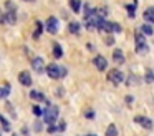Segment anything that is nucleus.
Listing matches in <instances>:
<instances>
[{"mask_svg": "<svg viewBox=\"0 0 154 136\" xmlns=\"http://www.w3.org/2000/svg\"><path fill=\"white\" fill-rule=\"evenodd\" d=\"M47 73H48V76H50V78L57 80V78H61V76L66 75V68H63V66H58V65H55V63H51V65L47 66Z\"/></svg>", "mask_w": 154, "mask_h": 136, "instance_id": "1", "label": "nucleus"}, {"mask_svg": "<svg viewBox=\"0 0 154 136\" xmlns=\"http://www.w3.org/2000/svg\"><path fill=\"white\" fill-rule=\"evenodd\" d=\"M134 40H136V53H139V55L147 53V43H146V40H144V35L139 30L134 33Z\"/></svg>", "mask_w": 154, "mask_h": 136, "instance_id": "2", "label": "nucleus"}, {"mask_svg": "<svg viewBox=\"0 0 154 136\" xmlns=\"http://www.w3.org/2000/svg\"><path fill=\"white\" fill-rule=\"evenodd\" d=\"M43 116H45V121H47L48 125H53L58 118V108L57 106H50L47 111H43Z\"/></svg>", "mask_w": 154, "mask_h": 136, "instance_id": "3", "label": "nucleus"}, {"mask_svg": "<svg viewBox=\"0 0 154 136\" xmlns=\"http://www.w3.org/2000/svg\"><path fill=\"white\" fill-rule=\"evenodd\" d=\"M108 80H109L113 85H119V83L124 80V75L119 71V70H111V71L108 73Z\"/></svg>", "mask_w": 154, "mask_h": 136, "instance_id": "4", "label": "nucleus"}, {"mask_svg": "<svg viewBox=\"0 0 154 136\" xmlns=\"http://www.w3.org/2000/svg\"><path fill=\"white\" fill-rule=\"evenodd\" d=\"M32 66H33V70L37 73H43L45 70V62H43V58H40V56H37V58H33L32 60Z\"/></svg>", "mask_w": 154, "mask_h": 136, "instance_id": "5", "label": "nucleus"}, {"mask_svg": "<svg viewBox=\"0 0 154 136\" xmlns=\"http://www.w3.org/2000/svg\"><path fill=\"white\" fill-rule=\"evenodd\" d=\"M134 121L137 123V125H141L143 128L146 129H152V121H151L149 118H146V116H134Z\"/></svg>", "mask_w": 154, "mask_h": 136, "instance_id": "6", "label": "nucleus"}, {"mask_svg": "<svg viewBox=\"0 0 154 136\" xmlns=\"http://www.w3.org/2000/svg\"><path fill=\"white\" fill-rule=\"evenodd\" d=\"M47 32H50V33L58 32V20L55 18V17H50V18L47 20Z\"/></svg>", "mask_w": 154, "mask_h": 136, "instance_id": "7", "label": "nucleus"}, {"mask_svg": "<svg viewBox=\"0 0 154 136\" xmlns=\"http://www.w3.org/2000/svg\"><path fill=\"white\" fill-rule=\"evenodd\" d=\"M94 65H96V68L100 70V71H104V70H106V66H108V62H106V58H104V56L98 55L96 58H94Z\"/></svg>", "mask_w": 154, "mask_h": 136, "instance_id": "8", "label": "nucleus"}, {"mask_svg": "<svg viewBox=\"0 0 154 136\" xmlns=\"http://www.w3.org/2000/svg\"><path fill=\"white\" fill-rule=\"evenodd\" d=\"M18 81L22 83L23 86H30L32 85V76L28 71H22L20 75H18Z\"/></svg>", "mask_w": 154, "mask_h": 136, "instance_id": "9", "label": "nucleus"}, {"mask_svg": "<svg viewBox=\"0 0 154 136\" xmlns=\"http://www.w3.org/2000/svg\"><path fill=\"white\" fill-rule=\"evenodd\" d=\"M144 20L146 22H151V23H154V7H149V8H146L144 10Z\"/></svg>", "mask_w": 154, "mask_h": 136, "instance_id": "10", "label": "nucleus"}, {"mask_svg": "<svg viewBox=\"0 0 154 136\" xmlns=\"http://www.w3.org/2000/svg\"><path fill=\"white\" fill-rule=\"evenodd\" d=\"M113 60H114L116 63H123V62H124L123 52H121V50H114V52H113Z\"/></svg>", "mask_w": 154, "mask_h": 136, "instance_id": "11", "label": "nucleus"}, {"mask_svg": "<svg viewBox=\"0 0 154 136\" xmlns=\"http://www.w3.org/2000/svg\"><path fill=\"white\" fill-rule=\"evenodd\" d=\"M53 55H55V58H61V55H63V50H61L60 43H53Z\"/></svg>", "mask_w": 154, "mask_h": 136, "instance_id": "12", "label": "nucleus"}, {"mask_svg": "<svg viewBox=\"0 0 154 136\" xmlns=\"http://www.w3.org/2000/svg\"><path fill=\"white\" fill-rule=\"evenodd\" d=\"M70 7H71V10H73L75 13H78V12H80V8H81V2H80V0H71Z\"/></svg>", "mask_w": 154, "mask_h": 136, "instance_id": "13", "label": "nucleus"}, {"mask_svg": "<svg viewBox=\"0 0 154 136\" xmlns=\"http://www.w3.org/2000/svg\"><path fill=\"white\" fill-rule=\"evenodd\" d=\"M30 98H32V100H37V101H43V100H45V96H43V93L35 91V90H33V91L30 93Z\"/></svg>", "mask_w": 154, "mask_h": 136, "instance_id": "14", "label": "nucleus"}, {"mask_svg": "<svg viewBox=\"0 0 154 136\" xmlns=\"http://www.w3.org/2000/svg\"><path fill=\"white\" fill-rule=\"evenodd\" d=\"M8 95H10V86L8 85L2 86V88H0V98H7Z\"/></svg>", "mask_w": 154, "mask_h": 136, "instance_id": "15", "label": "nucleus"}, {"mask_svg": "<svg viewBox=\"0 0 154 136\" xmlns=\"http://www.w3.org/2000/svg\"><path fill=\"white\" fill-rule=\"evenodd\" d=\"M106 136H118V129H116V126H114V125H109V126H108V129H106Z\"/></svg>", "mask_w": 154, "mask_h": 136, "instance_id": "16", "label": "nucleus"}, {"mask_svg": "<svg viewBox=\"0 0 154 136\" xmlns=\"http://www.w3.org/2000/svg\"><path fill=\"white\" fill-rule=\"evenodd\" d=\"M141 32H143L144 35H152L154 30H152V27H151V25H147V23H146V25L141 27Z\"/></svg>", "mask_w": 154, "mask_h": 136, "instance_id": "17", "label": "nucleus"}, {"mask_svg": "<svg viewBox=\"0 0 154 136\" xmlns=\"http://www.w3.org/2000/svg\"><path fill=\"white\" fill-rule=\"evenodd\" d=\"M5 22L7 23H15V12H8L7 15H5Z\"/></svg>", "mask_w": 154, "mask_h": 136, "instance_id": "18", "label": "nucleus"}, {"mask_svg": "<svg viewBox=\"0 0 154 136\" xmlns=\"http://www.w3.org/2000/svg\"><path fill=\"white\" fill-rule=\"evenodd\" d=\"M70 32H71V33H78V32H80V23L71 22V23H70Z\"/></svg>", "mask_w": 154, "mask_h": 136, "instance_id": "19", "label": "nucleus"}, {"mask_svg": "<svg viewBox=\"0 0 154 136\" xmlns=\"http://www.w3.org/2000/svg\"><path fill=\"white\" fill-rule=\"evenodd\" d=\"M35 25H37V28H35L33 38H38V36H40V33H42V28H43V27H42V23H40V22H37Z\"/></svg>", "mask_w": 154, "mask_h": 136, "instance_id": "20", "label": "nucleus"}, {"mask_svg": "<svg viewBox=\"0 0 154 136\" xmlns=\"http://www.w3.org/2000/svg\"><path fill=\"white\" fill-rule=\"evenodd\" d=\"M0 121H2V125H4V129H5V131H8V129H10V125H8V121H7V119H5L2 115H0Z\"/></svg>", "mask_w": 154, "mask_h": 136, "instance_id": "21", "label": "nucleus"}, {"mask_svg": "<svg viewBox=\"0 0 154 136\" xmlns=\"http://www.w3.org/2000/svg\"><path fill=\"white\" fill-rule=\"evenodd\" d=\"M33 115L35 116H42L43 115V109H42L40 106H33Z\"/></svg>", "mask_w": 154, "mask_h": 136, "instance_id": "22", "label": "nucleus"}, {"mask_svg": "<svg viewBox=\"0 0 154 136\" xmlns=\"http://www.w3.org/2000/svg\"><path fill=\"white\" fill-rule=\"evenodd\" d=\"M128 10H129V17H134V8H136V5L134 3H131V5H126Z\"/></svg>", "mask_w": 154, "mask_h": 136, "instance_id": "23", "label": "nucleus"}, {"mask_svg": "<svg viewBox=\"0 0 154 136\" xmlns=\"http://www.w3.org/2000/svg\"><path fill=\"white\" fill-rule=\"evenodd\" d=\"M146 81H147V83H151V81H154V73H151V71H147V75H146Z\"/></svg>", "mask_w": 154, "mask_h": 136, "instance_id": "24", "label": "nucleus"}, {"mask_svg": "<svg viewBox=\"0 0 154 136\" xmlns=\"http://www.w3.org/2000/svg\"><path fill=\"white\" fill-rule=\"evenodd\" d=\"M85 116H86V118H93L94 113H93V111H88V113H85Z\"/></svg>", "mask_w": 154, "mask_h": 136, "instance_id": "25", "label": "nucleus"}, {"mask_svg": "<svg viewBox=\"0 0 154 136\" xmlns=\"http://www.w3.org/2000/svg\"><path fill=\"white\" fill-rule=\"evenodd\" d=\"M57 129H60V131H63V129H65V121H61V123H60V126H58Z\"/></svg>", "mask_w": 154, "mask_h": 136, "instance_id": "26", "label": "nucleus"}, {"mask_svg": "<svg viewBox=\"0 0 154 136\" xmlns=\"http://www.w3.org/2000/svg\"><path fill=\"white\" fill-rule=\"evenodd\" d=\"M106 43H108V45H113L114 40H113V38H106Z\"/></svg>", "mask_w": 154, "mask_h": 136, "instance_id": "27", "label": "nucleus"}, {"mask_svg": "<svg viewBox=\"0 0 154 136\" xmlns=\"http://www.w3.org/2000/svg\"><path fill=\"white\" fill-rule=\"evenodd\" d=\"M88 136H96V134H88Z\"/></svg>", "mask_w": 154, "mask_h": 136, "instance_id": "28", "label": "nucleus"}, {"mask_svg": "<svg viewBox=\"0 0 154 136\" xmlns=\"http://www.w3.org/2000/svg\"><path fill=\"white\" fill-rule=\"evenodd\" d=\"M14 136H18V134H14Z\"/></svg>", "mask_w": 154, "mask_h": 136, "instance_id": "29", "label": "nucleus"}, {"mask_svg": "<svg viewBox=\"0 0 154 136\" xmlns=\"http://www.w3.org/2000/svg\"><path fill=\"white\" fill-rule=\"evenodd\" d=\"M28 2H32V0H28Z\"/></svg>", "mask_w": 154, "mask_h": 136, "instance_id": "30", "label": "nucleus"}]
</instances>
